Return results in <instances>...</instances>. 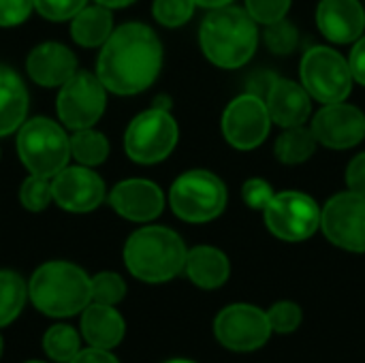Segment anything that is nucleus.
Wrapping results in <instances>:
<instances>
[{
  "instance_id": "1",
  "label": "nucleus",
  "mask_w": 365,
  "mask_h": 363,
  "mask_svg": "<svg viewBox=\"0 0 365 363\" xmlns=\"http://www.w3.org/2000/svg\"><path fill=\"white\" fill-rule=\"evenodd\" d=\"M163 68V43L158 34L141 24L128 21L118 26L96 60V75L107 92L133 96L148 90Z\"/></svg>"
},
{
  "instance_id": "2",
  "label": "nucleus",
  "mask_w": 365,
  "mask_h": 363,
  "mask_svg": "<svg viewBox=\"0 0 365 363\" xmlns=\"http://www.w3.org/2000/svg\"><path fill=\"white\" fill-rule=\"evenodd\" d=\"M259 41V24L244 6L212 9L199 26V47L205 60L225 71L246 66L257 53Z\"/></svg>"
},
{
  "instance_id": "3",
  "label": "nucleus",
  "mask_w": 365,
  "mask_h": 363,
  "mask_svg": "<svg viewBox=\"0 0 365 363\" xmlns=\"http://www.w3.org/2000/svg\"><path fill=\"white\" fill-rule=\"evenodd\" d=\"M188 248L169 227L148 225L130 233L124 244V265L141 282L163 285L184 272Z\"/></svg>"
},
{
  "instance_id": "4",
  "label": "nucleus",
  "mask_w": 365,
  "mask_h": 363,
  "mask_svg": "<svg viewBox=\"0 0 365 363\" xmlns=\"http://www.w3.org/2000/svg\"><path fill=\"white\" fill-rule=\"evenodd\" d=\"M28 300L45 317H77L92 304L90 276L68 261L43 263L28 282Z\"/></svg>"
},
{
  "instance_id": "5",
  "label": "nucleus",
  "mask_w": 365,
  "mask_h": 363,
  "mask_svg": "<svg viewBox=\"0 0 365 363\" xmlns=\"http://www.w3.org/2000/svg\"><path fill=\"white\" fill-rule=\"evenodd\" d=\"M229 203L225 182L210 169H188L169 188L171 212L190 225H205L222 216Z\"/></svg>"
},
{
  "instance_id": "6",
  "label": "nucleus",
  "mask_w": 365,
  "mask_h": 363,
  "mask_svg": "<svg viewBox=\"0 0 365 363\" xmlns=\"http://www.w3.org/2000/svg\"><path fill=\"white\" fill-rule=\"evenodd\" d=\"M17 152L32 175L53 178L71 158V137L49 118H32L19 126Z\"/></svg>"
},
{
  "instance_id": "7",
  "label": "nucleus",
  "mask_w": 365,
  "mask_h": 363,
  "mask_svg": "<svg viewBox=\"0 0 365 363\" xmlns=\"http://www.w3.org/2000/svg\"><path fill=\"white\" fill-rule=\"evenodd\" d=\"M299 83L308 90L312 101L331 105L351 96L355 79L349 58L329 45H314L302 56Z\"/></svg>"
},
{
  "instance_id": "8",
  "label": "nucleus",
  "mask_w": 365,
  "mask_h": 363,
  "mask_svg": "<svg viewBox=\"0 0 365 363\" xmlns=\"http://www.w3.org/2000/svg\"><path fill=\"white\" fill-rule=\"evenodd\" d=\"M180 141V126L167 109H145L135 116L124 133V150L133 163L156 165L171 156Z\"/></svg>"
},
{
  "instance_id": "9",
  "label": "nucleus",
  "mask_w": 365,
  "mask_h": 363,
  "mask_svg": "<svg viewBox=\"0 0 365 363\" xmlns=\"http://www.w3.org/2000/svg\"><path fill=\"white\" fill-rule=\"evenodd\" d=\"M267 231L287 244H299L321 231V205L302 190H280L263 210Z\"/></svg>"
},
{
  "instance_id": "10",
  "label": "nucleus",
  "mask_w": 365,
  "mask_h": 363,
  "mask_svg": "<svg viewBox=\"0 0 365 363\" xmlns=\"http://www.w3.org/2000/svg\"><path fill=\"white\" fill-rule=\"evenodd\" d=\"M321 231L336 248L365 255V197L342 190L321 205Z\"/></svg>"
},
{
  "instance_id": "11",
  "label": "nucleus",
  "mask_w": 365,
  "mask_h": 363,
  "mask_svg": "<svg viewBox=\"0 0 365 363\" xmlns=\"http://www.w3.org/2000/svg\"><path fill=\"white\" fill-rule=\"evenodd\" d=\"M272 116L267 103L250 92H244L229 101L220 118V131L225 141L240 150L250 152L265 143L272 131Z\"/></svg>"
},
{
  "instance_id": "12",
  "label": "nucleus",
  "mask_w": 365,
  "mask_h": 363,
  "mask_svg": "<svg viewBox=\"0 0 365 363\" xmlns=\"http://www.w3.org/2000/svg\"><path fill=\"white\" fill-rule=\"evenodd\" d=\"M267 312L252 304H231L214 319L216 340L233 353H255L272 338Z\"/></svg>"
},
{
  "instance_id": "13",
  "label": "nucleus",
  "mask_w": 365,
  "mask_h": 363,
  "mask_svg": "<svg viewBox=\"0 0 365 363\" xmlns=\"http://www.w3.org/2000/svg\"><path fill=\"white\" fill-rule=\"evenodd\" d=\"M105 105L107 88L98 75L88 71H77L66 83H62L56 103L60 122L73 131L92 128L105 113Z\"/></svg>"
},
{
  "instance_id": "14",
  "label": "nucleus",
  "mask_w": 365,
  "mask_h": 363,
  "mask_svg": "<svg viewBox=\"0 0 365 363\" xmlns=\"http://www.w3.org/2000/svg\"><path fill=\"white\" fill-rule=\"evenodd\" d=\"M319 145L327 150H351L365 139V113L346 101L323 105L310 122Z\"/></svg>"
},
{
  "instance_id": "15",
  "label": "nucleus",
  "mask_w": 365,
  "mask_h": 363,
  "mask_svg": "<svg viewBox=\"0 0 365 363\" xmlns=\"http://www.w3.org/2000/svg\"><path fill=\"white\" fill-rule=\"evenodd\" d=\"M51 195L62 210L73 214H86L103 203L105 182L92 167H64L51 178Z\"/></svg>"
},
{
  "instance_id": "16",
  "label": "nucleus",
  "mask_w": 365,
  "mask_h": 363,
  "mask_svg": "<svg viewBox=\"0 0 365 363\" xmlns=\"http://www.w3.org/2000/svg\"><path fill=\"white\" fill-rule=\"evenodd\" d=\"M109 203L130 223H152L165 210V193L152 180L130 178L111 188Z\"/></svg>"
},
{
  "instance_id": "17",
  "label": "nucleus",
  "mask_w": 365,
  "mask_h": 363,
  "mask_svg": "<svg viewBox=\"0 0 365 363\" xmlns=\"http://www.w3.org/2000/svg\"><path fill=\"white\" fill-rule=\"evenodd\" d=\"M319 32L334 45H353L365 34L361 0H321L317 4Z\"/></svg>"
},
{
  "instance_id": "18",
  "label": "nucleus",
  "mask_w": 365,
  "mask_h": 363,
  "mask_svg": "<svg viewBox=\"0 0 365 363\" xmlns=\"http://www.w3.org/2000/svg\"><path fill=\"white\" fill-rule=\"evenodd\" d=\"M26 71L34 83L43 88H58L77 73V58L66 45L49 41L36 45L28 53Z\"/></svg>"
},
{
  "instance_id": "19",
  "label": "nucleus",
  "mask_w": 365,
  "mask_h": 363,
  "mask_svg": "<svg viewBox=\"0 0 365 363\" xmlns=\"http://www.w3.org/2000/svg\"><path fill=\"white\" fill-rule=\"evenodd\" d=\"M272 122L280 128L304 126L312 118V96L308 90L293 79L278 77L265 96Z\"/></svg>"
},
{
  "instance_id": "20",
  "label": "nucleus",
  "mask_w": 365,
  "mask_h": 363,
  "mask_svg": "<svg viewBox=\"0 0 365 363\" xmlns=\"http://www.w3.org/2000/svg\"><path fill=\"white\" fill-rule=\"evenodd\" d=\"M81 338L96 349L113 351L118 344H122L126 336V323L115 306H105L92 302L83 312L79 321Z\"/></svg>"
},
{
  "instance_id": "21",
  "label": "nucleus",
  "mask_w": 365,
  "mask_h": 363,
  "mask_svg": "<svg viewBox=\"0 0 365 363\" xmlns=\"http://www.w3.org/2000/svg\"><path fill=\"white\" fill-rule=\"evenodd\" d=\"M184 274L195 287L203 291H216L231 278V261L220 248L201 244L188 250Z\"/></svg>"
},
{
  "instance_id": "22",
  "label": "nucleus",
  "mask_w": 365,
  "mask_h": 363,
  "mask_svg": "<svg viewBox=\"0 0 365 363\" xmlns=\"http://www.w3.org/2000/svg\"><path fill=\"white\" fill-rule=\"evenodd\" d=\"M28 90L21 77L0 64V137L11 135L26 122Z\"/></svg>"
},
{
  "instance_id": "23",
  "label": "nucleus",
  "mask_w": 365,
  "mask_h": 363,
  "mask_svg": "<svg viewBox=\"0 0 365 363\" xmlns=\"http://www.w3.org/2000/svg\"><path fill=\"white\" fill-rule=\"evenodd\" d=\"M111 32H113L111 9L103 4H92V6L86 4L71 19V36L81 47H98L109 39Z\"/></svg>"
},
{
  "instance_id": "24",
  "label": "nucleus",
  "mask_w": 365,
  "mask_h": 363,
  "mask_svg": "<svg viewBox=\"0 0 365 363\" xmlns=\"http://www.w3.org/2000/svg\"><path fill=\"white\" fill-rule=\"evenodd\" d=\"M319 148V141L312 133L310 126H291L284 128L276 143H274V156L278 163L287 165V167H295V165H304L308 163L314 152Z\"/></svg>"
},
{
  "instance_id": "25",
  "label": "nucleus",
  "mask_w": 365,
  "mask_h": 363,
  "mask_svg": "<svg viewBox=\"0 0 365 363\" xmlns=\"http://www.w3.org/2000/svg\"><path fill=\"white\" fill-rule=\"evenodd\" d=\"M28 302V285L11 270H0V329L11 325Z\"/></svg>"
},
{
  "instance_id": "26",
  "label": "nucleus",
  "mask_w": 365,
  "mask_h": 363,
  "mask_svg": "<svg viewBox=\"0 0 365 363\" xmlns=\"http://www.w3.org/2000/svg\"><path fill=\"white\" fill-rule=\"evenodd\" d=\"M81 351V334L66 325L56 323L43 336V353L56 363H71Z\"/></svg>"
},
{
  "instance_id": "27",
  "label": "nucleus",
  "mask_w": 365,
  "mask_h": 363,
  "mask_svg": "<svg viewBox=\"0 0 365 363\" xmlns=\"http://www.w3.org/2000/svg\"><path fill=\"white\" fill-rule=\"evenodd\" d=\"M71 156L86 167L103 165L109 156V141L103 133L94 128L75 131L71 137Z\"/></svg>"
},
{
  "instance_id": "28",
  "label": "nucleus",
  "mask_w": 365,
  "mask_h": 363,
  "mask_svg": "<svg viewBox=\"0 0 365 363\" xmlns=\"http://www.w3.org/2000/svg\"><path fill=\"white\" fill-rule=\"evenodd\" d=\"M263 43L265 47L276 53V56H291L297 45H299V30L297 26L284 17L280 21H274V24H267L263 26Z\"/></svg>"
},
{
  "instance_id": "29",
  "label": "nucleus",
  "mask_w": 365,
  "mask_h": 363,
  "mask_svg": "<svg viewBox=\"0 0 365 363\" xmlns=\"http://www.w3.org/2000/svg\"><path fill=\"white\" fill-rule=\"evenodd\" d=\"M92 302L105 306H118L126 297V282L115 272H101L90 278Z\"/></svg>"
},
{
  "instance_id": "30",
  "label": "nucleus",
  "mask_w": 365,
  "mask_h": 363,
  "mask_svg": "<svg viewBox=\"0 0 365 363\" xmlns=\"http://www.w3.org/2000/svg\"><path fill=\"white\" fill-rule=\"evenodd\" d=\"M197 4L195 0H154L152 15L165 28H180L192 19Z\"/></svg>"
},
{
  "instance_id": "31",
  "label": "nucleus",
  "mask_w": 365,
  "mask_h": 363,
  "mask_svg": "<svg viewBox=\"0 0 365 363\" xmlns=\"http://www.w3.org/2000/svg\"><path fill=\"white\" fill-rule=\"evenodd\" d=\"M267 312V321H269V327L274 334H282V336H289L293 332L299 329L302 321H304V310L299 304L291 302V300H282V302H276L269 306Z\"/></svg>"
},
{
  "instance_id": "32",
  "label": "nucleus",
  "mask_w": 365,
  "mask_h": 363,
  "mask_svg": "<svg viewBox=\"0 0 365 363\" xmlns=\"http://www.w3.org/2000/svg\"><path fill=\"white\" fill-rule=\"evenodd\" d=\"M19 201L28 212H43L53 201L51 180L30 173V178H26L19 188Z\"/></svg>"
},
{
  "instance_id": "33",
  "label": "nucleus",
  "mask_w": 365,
  "mask_h": 363,
  "mask_svg": "<svg viewBox=\"0 0 365 363\" xmlns=\"http://www.w3.org/2000/svg\"><path fill=\"white\" fill-rule=\"evenodd\" d=\"M291 4L293 0H244V9L259 26L284 19L291 11Z\"/></svg>"
},
{
  "instance_id": "34",
  "label": "nucleus",
  "mask_w": 365,
  "mask_h": 363,
  "mask_svg": "<svg viewBox=\"0 0 365 363\" xmlns=\"http://www.w3.org/2000/svg\"><path fill=\"white\" fill-rule=\"evenodd\" d=\"M274 197H276L274 186L263 178H248L242 184V201L255 212H263Z\"/></svg>"
},
{
  "instance_id": "35",
  "label": "nucleus",
  "mask_w": 365,
  "mask_h": 363,
  "mask_svg": "<svg viewBox=\"0 0 365 363\" xmlns=\"http://www.w3.org/2000/svg\"><path fill=\"white\" fill-rule=\"evenodd\" d=\"M88 0H34V9L41 17L49 21H66L73 19Z\"/></svg>"
},
{
  "instance_id": "36",
  "label": "nucleus",
  "mask_w": 365,
  "mask_h": 363,
  "mask_svg": "<svg viewBox=\"0 0 365 363\" xmlns=\"http://www.w3.org/2000/svg\"><path fill=\"white\" fill-rule=\"evenodd\" d=\"M34 9V0H0V26L11 28L28 19Z\"/></svg>"
},
{
  "instance_id": "37",
  "label": "nucleus",
  "mask_w": 365,
  "mask_h": 363,
  "mask_svg": "<svg viewBox=\"0 0 365 363\" xmlns=\"http://www.w3.org/2000/svg\"><path fill=\"white\" fill-rule=\"evenodd\" d=\"M344 182L346 188L353 193H359L365 197V152L355 154L349 165H346V173H344Z\"/></svg>"
},
{
  "instance_id": "38",
  "label": "nucleus",
  "mask_w": 365,
  "mask_h": 363,
  "mask_svg": "<svg viewBox=\"0 0 365 363\" xmlns=\"http://www.w3.org/2000/svg\"><path fill=\"white\" fill-rule=\"evenodd\" d=\"M349 66H351L355 83L365 86V34L353 43L351 53H349Z\"/></svg>"
},
{
  "instance_id": "39",
  "label": "nucleus",
  "mask_w": 365,
  "mask_h": 363,
  "mask_svg": "<svg viewBox=\"0 0 365 363\" xmlns=\"http://www.w3.org/2000/svg\"><path fill=\"white\" fill-rule=\"evenodd\" d=\"M278 77H280V75H276V73H272V71H257V73H252V75L248 77L246 92L257 94V96H261V98L265 101L269 88L274 86V81H276Z\"/></svg>"
},
{
  "instance_id": "40",
  "label": "nucleus",
  "mask_w": 365,
  "mask_h": 363,
  "mask_svg": "<svg viewBox=\"0 0 365 363\" xmlns=\"http://www.w3.org/2000/svg\"><path fill=\"white\" fill-rule=\"evenodd\" d=\"M71 363H120V359L107 349L88 347V349H81Z\"/></svg>"
},
{
  "instance_id": "41",
  "label": "nucleus",
  "mask_w": 365,
  "mask_h": 363,
  "mask_svg": "<svg viewBox=\"0 0 365 363\" xmlns=\"http://www.w3.org/2000/svg\"><path fill=\"white\" fill-rule=\"evenodd\" d=\"M235 0H195V4L197 6H201V9H207V11H212V9H220V6H229V4H233Z\"/></svg>"
},
{
  "instance_id": "42",
  "label": "nucleus",
  "mask_w": 365,
  "mask_h": 363,
  "mask_svg": "<svg viewBox=\"0 0 365 363\" xmlns=\"http://www.w3.org/2000/svg\"><path fill=\"white\" fill-rule=\"evenodd\" d=\"M96 4H103V6H107V9H124V6H128V4H133L135 0H94Z\"/></svg>"
},
{
  "instance_id": "43",
  "label": "nucleus",
  "mask_w": 365,
  "mask_h": 363,
  "mask_svg": "<svg viewBox=\"0 0 365 363\" xmlns=\"http://www.w3.org/2000/svg\"><path fill=\"white\" fill-rule=\"evenodd\" d=\"M152 107H158V109H171V98L169 96H156L154 98V105Z\"/></svg>"
},
{
  "instance_id": "44",
  "label": "nucleus",
  "mask_w": 365,
  "mask_h": 363,
  "mask_svg": "<svg viewBox=\"0 0 365 363\" xmlns=\"http://www.w3.org/2000/svg\"><path fill=\"white\" fill-rule=\"evenodd\" d=\"M165 363H197V362H190V359H169V362Z\"/></svg>"
},
{
  "instance_id": "45",
  "label": "nucleus",
  "mask_w": 365,
  "mask_h": 363,
  "mask_svg": "<svg viewBox=\"0 0 365 363\" xmlns=\"http://www.w3.org/2000/svg\"><path fill=\"white\" fill-rule=\"evenodd\" d=\"M2 349H4V342H2V336H0V357H2Z\"/></svg>"
},
{
  "instance_id": "46",
  "label": "nucleus",
  "mask_w": 365,
  "mask_h": 363,
  "mask_svg": "<svg viewBox=\"0 0 365 363\" xmlns=\"http://www.w3.org/2000/svg\"><path fill=\"white\" fill-rule=\"evenodd\" d=\"M26 363H45V362H26Z\"/></svg>"
},
{
  "instance_id": "47",
  "label": "nucleus",
  "mask_w": 365,
  "mask_h": 363,
  "mask_svg": "<svg viewBox=\"0 0 365 363\" xmlns=\"http://www.w3.org/2000/svg\"><path fill=\"white\" fill-rule=\"evenodd\" d=\"M364 6H365V0H364Z\"/></svg>"
}]
</instances>
